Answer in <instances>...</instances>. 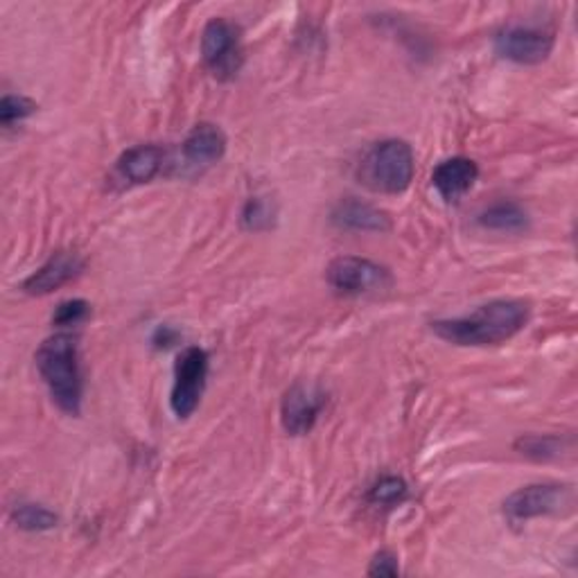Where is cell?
<instances>
[{
  "mask_svg": "<svg viewBox=\"0 0 578 578\" xmlns=\"http://www.w3.org/2000/svg\"><path fill=\"white\" fill-rule=\"evenodd\" d=\"M81 269H84V263L77 257V253L60 251V253H54L39 272H35L23 282V289L33 297L50 294L56 287H62L68 280H73Z\"/></svg>",
  "mask_w": 578,
  "mask_h": 578,
  "instance_id": "obj_10",
  "label": "cell"
},
{
  "mask_svg": "<svg viewBox=\"0 0 578 578\" xmlns=\"http://www.w3.org/2000/svg\"><path fill=\"white\" fill-rule=\"evenodd\" d=\"M414 150L410 142L391 138L373 144L360 165V179L373 192L400 194L414 179Z\"/></svg>",
  "mask_w": 578,
  "mask_h": 578,
  "instance_id": "obj_3",
  "label": "cell"
},
{
  "mask_svg": "<svg viewBox=\"0 0 578 578\" xmlns=\"http://www.w3.org/2000/svg\"><path fill=\"white\" fill-rule=\"evenodd\" d=\"M89 314H91V305H89V303L81 301V299H73V301H66V303H62L60 307H56V312H54V316H52V322H54L56 326H62V328H66V326H77V324H81Z\"/></svg>",
  "mask_w": 578,
  "mask_h": 578,
  "instance_id": "obj_21",
  "label": "cell"
},
{
  "mask_svg": "<svg viewBox=\"0 0 578 578\" xmlns=\"http://www.w3.org/2000/svg\"><path fill=\"white\" fill-rule=\"evenodd\" d=\"M495 50L500 56L523 66H536L549 60L554 50V37L538 27L513 25L495 37Z\"/></svg>",
  "mask_w": 578,
  "mask_h": 578,
  "instance_id": "obj_8",
  "label": "cell"
},
{
  "mask_svg": "<svg viewBox=\"0 0 578 578\" xmlns=\"http://www.w3.org/2000/svg\"><path fill=\"white\" fill-rule=\"evenodd\" d=\"M479 224L490 230H500V234H523L529 228V215L513 201H500L479 215Z\"/></svg>",
  "mask_w": 578,
  "mask_h": 578,
  "instance_id": "obj_15",
  "label": "cell"
},
{
  "mask_svg": "<svg viewBox=\"0 0 578 578\" xmlns=\"http://www.w3.org/2000/svg\"><path fill=\"white\" fill-rule=\"evenodd\" d=\"M563 448H565V441L558 437H523L515 441V450L519 454H527L538 461L561 456Z\"/></svg>",
  "mask_w": 578,
  "mask_h": 578,
  "instance_id": "obj_17",
  "label": "cell"
},
{
  "mask_svg": "<svg viewBox=\"0 0 578 578\" xmlns=\"http://www.w3.org/2000/svg\"><path fill=\"white\" fill-rule=\"evenodd\" d=\"M326 278L330 287L339 289L343 294H366L378 292L391 285V274L382 265L373 263L366 257L339 255L326 269Z\"/></svg>",
  "mask_w": 578,
  "mask_h": 578,
  "instance_id": "obj_7",
  "label": "cell"
},
{
  "mask_svg": "<svg viewBox=\"0 0 578 578\" xmlns=\"http://www.w3.org/2000/svg\"><path fill=\"white\" fill-rule=\"evenodd\" d=\"M324 407H326V393L319 387L303 382L289 387L280 404V420L285 431L292 434V437H303V434H307L314 427Z\"/></svg>",
  "mask_w": 578,
  "mask_h": 578,
  "instance_id": "obj_9",
  "label": "cell"
},
{
  "mask_svg": "<svg viewBox=\"0 0 578 578\" xmlns=\"http://www.w3.org/2000/svg\"><path fill=\"white\" fill-rule=\"evenodd\" d=\"M154 345H156V349H167V345H172V343H175L177 341V332L175 330H172V328H167V326H161L156 332H154Z\"/></svg>",
  "mask_w": 578,
  "mask_h": 578,
  "instance_id": "obj_23",
  "label": "cell"
},
{
  "mask_svg": "<svg viewBox=\"0 0 578 578\" xmlns=\"http://www.w3.org/2000/svg\"><path fill=\"white\" fill-rule=\"evenodd\" d=\"M226 152V136L213 123H199L184 140V156L190 165H213Z\"/></svg>",
  "mask_w": 578,
  "mask_h": 578,
  "instance_id": "obj_12",
  "label": "cell"
},
{
  "mask_svg": "<svg viewBox=\"0 0 578 578\" xmlns=\"http://www.w3.org/2000/svg\"><path fill=\"white\" fill-rule=\"evenodd\" d=\"M209 375V355L206 351L190 345L179 357L175 366V387H172L169 407L177 418H188L199 407L201 393L206 387Z\"/></svg>",
  "mask_w": 578,
  "mask_h": 578,
  "instance_id": "obj_5",
  "label": "cell"
},
{
  "mask_svg": "<svg viewBox=\"0 0 578 578\" xmlns=\"http://www.w3.org/2000/svg\"><path fill=\"white\" fill-rule=\"evenodd\" d=\"M332 224L349 230H362V234H385L391 228L387 213L370 204H362L357 199H345L332 211Z\"/></svg>",
  "mask_w": 578,
  "mask_h": 578,
  "instance_id": "obj_13",
  "label": "cell"
},
{
  "mask_svg": "<svg viewBox=\"0 0 578 578\" xmlns=\"http://www.w3.org/2000/svg\"><path fill=\"white\" fill-rule=\"evenodd\" d=\"M37 366L56 407L68 416H79L81 373L77 362V339L66 332L48 337L37 351Z\"/></svg>",
  "mask_w": 578,
  "mask_h": 578,
  "instance_id": "obj_2",
  "label": "cell"
},
{
  "mask_svg": "<svg viewBox=\"0 0 578 578\" xmlns=\"http://www.w3.org/2000/svg\"><path fill=\"white\" fill-rule=\"evenodd\" d=\"M479 169L477 163L464 156H454L437 165V169L431 172V186L439 190V194L454 204L461 197H464L477 181Z\"/></svg>",
  "mask_w": 578,
  "mask_h": 578,
  "instance_id": "obj_11",
  "label": "cell"
},
{
  "mask_svg": "<svg viewBox=\"0 0 578 578\" xmlns=\"http://www.w3.org/2000/svg\"><path fill=\"white\" fill-rule=\"evenodd\" d=\"M201 54L217 79L236 77L242 66L240 33L226 18H213L201 35Z\"/></svg>",
  "mask_w": 578,
  "mask_h": 578,
  "instance_id": "obj_6",
  "label": "cell"
},
{
  "mask_svg": "<svg viewBox=\"0 0 578 578\" xmlns=\"http://www.w3.org/2000/svg\"><path fill=\"white\" fill-rule=\"evenodd\" d=\"M400 567H398V558L389 552H380L370 561L368 567V576H398Z\"/></svg>",
  "mask_w": 578,
  "mask_h": 578,
  "instance_id": "obj_22",
  "label": "cell"
},
{
  "mask_svg": "<svg viewBox=\"0 0 578 578\" xmlns=\"http://www.w3.org/2000/svg\"><path fill=\"white\" fill-rule=\"evenodd\" d=\"M12 519L16 523L18 529L25 531H50L60 523L52 511L39 506V504H18L12 511Z\"/></svg>",
  "mask_w": 578,
  "mask_h": 578,
  "instance_id": "obj_16",
  "label": "cell"
},
{
  "mask_svg": "<svg viewBox=\"0 0 578 578\" xmlns=\"http://www.w3.org/2000/svg\"><path fill=\"white\" fill-rule=\"evenodd\" d=\"M274 215L276 213H274V206L269 204V201L263 197H255L244 206L242 224L249 230H265L274 224Z\"/></svg>",
  "mask_w": 578,
  "mask_h": 578,
  "instance_id": "obj_19",
  "label": "cell"
},
{
  "mask_svg": "<svg viewBox=\"0 0 578 578\" xmlns=\"http://www.w3.org/2000/svg\"><path fill=\"white\" fill-rule=\"evenodd\" d=\"M574 508V488L563 483H531L517 488L504 500L511 523H527L542 515H565Z\"/></svg>",
  "mask_w": 578,
  "mask_h": 578,
  "instance_id": "obj_4",
  "label": "cell"
},
{
  "mask_svg": "<svg viewBox=\"0 0 578 578\" xmlns=\"http://www.w3.org/2000/svg\"><path fill=\"white\" fill-rule=\"evenodd\" d=\"M529 322V305L517 299H500L477 307L458 319H439L431 332L454 345H498L515 337Z\"/></svg>",
  "mask_w": 578,
  "mask_h": 578,
  "instance_id": "obj_1",
  "label": "cell"
},
{
  "mask_svg": "<svg viewBox=\"0 0 578 578\" xmlns=\"http://www.w3.org/2000/svg\"><path fill=\"white\" fill-rule=\"evenodd\" d=\"M37 111V104L25 98V96H5L3 100H0V123H3L5 127L18 123V121H25L30 118V115Z\"/></svg>",
  "mask_w": 578,
  "mask_h": 578,
  "instance_id": "obj_18",
  "label": "cell"
},
{
  "mask_svg": "<svg viewBox=\"0 0 578 578\" xmlns=\"http://www.w3.org/2000/svg\"><path fill=\"white\" fill-rule=\"evenodd\" d=\"M404 495H407V483H404L398 477H385V479H380L378 483L370 488L368 500L373 504L391 506V504H398L400 500H404Z\"/></svg>",
  "mask_w": 578,
  "mask_h": 578,
  "instance_id": "obj_20",
  "label": "cell"
},
{
  "mask_svg": "<svg viewBox=\"0 0 578 578\" xmlns=\"http://www.w3.org/2000/svg\"><path fill=\"white\" fill-rule=\"evenodd\" d=\"M163 159L165 154L159 144H138L118 159V172L129 184H148L161 172Z\"/></svg>",
  "mask_w": 578,
  "mask_h": 578,
  "instance_id": "obj_14",
  "label": "cell"
}]
</instances>
